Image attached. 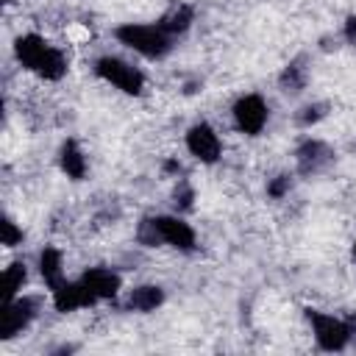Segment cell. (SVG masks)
<instances>
[{
    "instance_id": "cell-1",
    "label": "cell",
    "mask_w": 356,
    "mask_h": 356,
    "mask_svg": "<svg viewBox=\"0 0 356 356\" xmlns=\"http://www.w3.org/2000/svg\"><path fill=\"white\" fill-rule=\"evenodd\" d=\"M14 50H17V58H19L22 67H28L31 72H36V75H42L47 81H58L64 75V70H67V61H64L61 50L50 47L36 33L19 36L17 44H14Z\"/></svg>"
},
{
    "instance_id": "cell-2",
    "label": "cell",
    "mask_w": 356,
    "mask_h": 356,
    "mask_svg": "<svg viewBox=\"0 0 356 356\" xmlns=\"http://www.w3.org/2000/svg\"><path fill=\"white\" fill-rule=\"evenodd\" d=\"M117 39L128 44L131 50L147 56V58H161L170 50V33L161 25H122L117 28Z\"/></svg>"
},
{
    "instance_id": "cell-3",
    "label": "cell",
    "mask_w": 356,
    "mask_h": 356,
    "mask_svg": "<svg viewBox=\"0 0 356 356\" xmlns=\"http://www.w3.org/2000/svg\"><path fill=\"white\" fill-rule=\"evenodd\" d=\"M97 75L100 78H106L108 83H114L117 89H122L125 95H139L142 92V86H145V78H142V72L136 70V67H131V64H125V61H120V58H111V56H106V58H100L97 61Z\"/></svg>"
},
{
    "instance_id": "cell-4",
    "label": "cell",
    "mask_w": 356,
    "mask_h": 356,
    "mask_svg": "<svg viewBox=\"0 0 356 356\" xmlns=\"http://www.w3.org/2000/svg\"><path fill=\"white\" fill-rule=\"evenodd\" d=\"M306 317H309V323L314 328V339H317V345L323 350H339V348H345V342H348V325L342 320H337L331 314H323L317 309H309Z\"/></svg>"
},
{
    "instance_id": "cell-5",
    "label": "cell",
    "mask_w": 356,
    "mask_h": 356,
    "mask_svg": "<svg viewBox=\"0 0 356 356\" xmlns=\"http://www.w3.org/2000/svg\"><path fill=\"white\" fill-rule=\"evenodd\" d=\"M234 120H236V128L242 134H250V136L259 134L264 128V122H267V106H264V100L259 95L239 97L236 106H234Z\"/></svg>"
},
{
    "instance_id": "cell-6",
    "label": "cell",
    "mask_w": 356,
    "mask_h": 356,
    "mask_svg": "<svg viewBox=\"0 0 356 356\" xmlns=\"http://www.w3.org/2000/svg\"><path fill=\"white\" fill-rule=\"evenodd\" d=\"M186 147H189V153H192L197 161H206V164L217 161V159H220V150H222V147H220V139H217V134H214V128L206 125V122L189 128V134H186Z\"/></svg>"
},
{
    "instance_id": "cell-7",
    "label": "cell",
    "mask_w": 356,
    "mask_h": 356,
    "mask_svg": "<svg viewBox=\"0 0 356 356\" xmlns=\"http://www.w3.org/2000/svg\"><path fill=\"white\" fill-rule=\"evenodd\" d=\"M97 298L92 295V289L81 281V284H70V281H58L53 286V303L58 312H75L83 306H92Z\"/></svg>"
},
{
    "instance_id": "cell-8",
    "label": "cell",
    "mask_w": 356,
    "mask_h": 356,
    "mask_svg": "<svg viewBox=\"0 0 356 356\" xmlns=\"http://www.w3.org/2000/svg\"><path fill=\"white\" fill-rule=\"evenodd\" d=\"M33 317V300L22 298V300H6L3 309V320H0V337L11 339L14 334H19Z\"/></svg>"
},
{
    "instance_id": "cell-9",
    "label": "cell",
    "mask_w": 356,
    "mask_h": 356,
    "mask_svg": "<svg viewBox=\"0 0 356 356\" xmlns=\"http://www.w3.org/2000/svg\"><path fill=\"white\" fill-rule=\"evenodd\" d=\"M153 222H156V228L161 234V242H167V245H172L178 250H192L195 248V231L184 220H178V217H156Z\"/></svg>"
},
{
    "instance_id": "cell-10",
    "label": "cell",
    "mask_w": 356,
    "mask_h": 356,
    "mask_svg": "<svg viewBox=\"0 0 356 356\" xmlns=\"http://www.w3.org/2000/svg\"><path fill=\"white\" fill-rule=\"evenodd\" d=\"M92 295L100 300V298H114L117 289H120V275H114L111 270H103V267H95V270H86L83 278H81Z\"/></svg>"
},
{
    "instance_id": "cell-11",
    "label": "cell",
    "mask_w": 356,
    "mask_h": 356,
    "mask_svg": "<svg viewBox=\"0 0 356 356\" xmlns=\"http://www.w3.org/2000/svg\"><path fill=\"white\" fill-rule=\"evenodd\" d=\"M58 161H61V170H64L72 181H81V178L86 175V159H83V153L78 150L75 142H64V145H61Z\"/></svg>"
},
{
    "instance_id": "cell-12",
    "label": "cell",
    "mask_w": 356,
    "mask_h": 356,
    "mask_svg": "<svg viewBox=\"0 0 356 356\" xmlns=\"http://www.w3.org/2000/svg\"><path fill=\"white\" fill-rule=\"evenodd\" d=\"M161 300H164V292L159 286H136L128 298V306L136 312H153L156 306H161Z\"/></svg>"
},
{
    "instance_id": "cell-13",
    "label": "cell",
    "mask_w": 356,
    "mask_h": 356,
    "mask_svg": "<svg viewBox=\"0 0 356 356\" xmlns=\"http://www.w3.org/2000/svg\"><path fill=\"white\" fill-rule=\"evenodd\" d=\"M39 273L44 275V281L50 286H56L61 281V253L56 248H44L39 253Z\"/></svg>"
},
{
    "instance_id": "cell-14",
    "label": "cell",
    "mask_w": 356,
    "mask_h": 356,
    "mask_svg": "<svg viewBox=\"0 0 356 356\" xmlns=\"http://www.w3.org/2000/svg\"><path fill=\"white\" fill-rule=\"evenodd\" d=\"M189 22H192V11L186 8V6H178L175 11H170L159 25L167 31V33H181V31H186L189 28Z\"/></svg>"
},
{
    "instance_id": "cell-15",
    "label": "cell",
    "mask_w": 356,
    "mask_h": 356,
    "mask_svg": "<svg viewBox=\"0 0 356 356\" xmlns=\"http://www.w3.org/2000/svg\"><path fill=\"white\" fill-rule=\"evenodd\" d=\"M25 284V267L22 264H11L3 273V289H6V300H14V295L19 292V286Z\"/></svg>"
},
{
    "instance_id": "cell-16",
    "label": "cell",
    "mask_w": 356,
    "mask_h": 356,
    "mask_svg": "<svg viewBox=\"0 0 356 356\" xmlns=\"http://www.w3.org/2000/svg\"><path fill=\"white\" fill-rule=\"evenodd\" d=\"M19 239H22V231L14 225V220H3V245L6 248H14Z\"/></svg>"
},
{
    "instance_id": "cell-17",
    "label": "cell",
    "mask_w": 356,
    "mask_h": 356,
    "mask_svg": "<svg viewBox=\"0 0 356 356\" xmlns=\"http://www.w3.org/2000/svg\"><path fill=\"white\" fill-rule=\"evenodd\" d=\"M286 186H289V178H284V175H281V178H278V181H275V184L270 186V195H275V197H281V195L286 192Z\"/></svg>"
},
{
    "instance_id": "cell-18",
    "label": "cell",
    "mask_w": 356,
    "mask_h": 356,
    "mask_svg": "<svg viewBox=\"0 0 356 356\" xmlns=\"http://www.w3.org/2000/svg\"><path fill=\"white\" fill-rule=\"evenodd\" d=\"M345 36H348L350 44H356V17H350V19L345 22Z\"/></svg>"
},
{
    "instance_id": "cell-19",
    "label": "cell",
    "mask_w": 356,
    "mask_h": 356,
    "mask_svg": "<svg viewBox=\"0 0 356 356\" xmlns=\"http://www.w3.org/2000/svg\"><path fill=\"white\" fill-rule=\"evenodd\" d=\"M353 259H356V242H353Z\"/></svg>"
}]
</instances>
